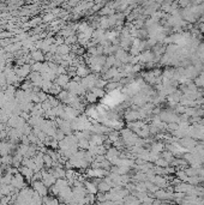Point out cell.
Masks as SVG:
<instances>
[{
    "label": "cell",
    "mask_w": 204,
    "mask_h": 205,
    "mask_svg": "<svg viewBox=\"0 0 204 205\" xmlns=\"http://www.w3.org/2000/svg\"><path fill=\"white\" fill-rule=\"evenodd\" d=\"M33 188L35 192H37L41 197L47 196V186L42 182V180L33 181Z\"/></svg>",
    "instance_id": "cell-1"
},
{
    "label": "cell",
    "mask_w": 204,
    "mask_h": 205,
    "mask_svg": "<svg viewBox=\"0 0 204 205\" xmlns=\"http://www.w3.org/2000/svg\"><path fill=\"white\" fill-rule=\"evenodd\" d=\"M11 185H12L15 188H24V178H23V175L21 174H17L12 178V181H11Z\"/></svg>",
    "instance_id": "cell-2"
},
{
    "label": "cell",
    "mask_w": 204,
    "mask_h": 205,
    "mask_svg": "<svg viewBox=\"0 0 204 205\" xmlns=\"http://www.w3.org/2000/svg\"><path fill=\"white\" fill-rule=\"evenodd\" d=\"M30 70H31V66H30V65H23V66L19 67V68H16L15 72L17 73V76H18V77L24 78V77H27L29 73H30Z\"/></svg>",
    "instance_id": "cell-3"
},
{
    "label": "cell",
    "mask_w": 204,
    "mask_h": 205,
    "mask_svg": "<svg viewBox=\"0 0 204 205\" xmlns=\"http://www.w3.org/2000/svg\"><path fill=\"white\" fill-rule=\"evenodd\" d=\"M19 172L22 173V175L24 178H27L29 181H31V178H33V175H34V171H33L31 168H29L27 166H23V167L19 168Z\"/></svg>",
    "instance_id": "cell-4"
},
{
    "label": "cell",
    "mask_w": 204,
    "mask_h": 205,
    "mask_svg": "<svg viewBox=\"0 0 204 205\" xmlns=\"http://www.w3.org/2000/svg\"><path fill=\"white\" fill-rule=\"evenodd\" d=\"M55 83H56L58 85H60L61 88H62V86H66V84L68 83V76H66V74H60L59 77L56 78Z\"/></svg>",
    "instance_id": "cell-5"
},
{
    "label": "cell",
    "mask_w": 204,
    "mask_h": 205,
    "mask_svg": "<svg viewBox=\"0 0 204 205\" xmlns=\"http://www.w3.org/2000/svg\"><path fill=\"white\" fill-rule=\"evenodd\" d=\"M31 56L35 59V61H42V60L45 59V55L42 54V52H39V50L33 52V53H31Z\"/></svg>",
    "instance_id": "cell-6"
},
{
    "label": "cell",
    "mask_w": 204,
    "mask_h": 205,
    "mask_svg": "<svg viewBox=\"0 0 204 205\" xmlns=\"http://www.w3.org/2000/svg\"><path fill=\"white\" fill-rule=\"evenodd\" d=\"M98 188H100V191H102V192H107V191H110V190H112V186H110V185L107 182V181H103V182L100 184Z\"/></svg>",
    "instance_id": "cell-7"
},
{
    "label": "cell",
    "mask_w": 204,
    "mask_h": 205,
    "mask_svg": "<svg viewBox=\"0 0 204 205\" xmlns=\"http://www.w3.org/2000/svg\"><path fill=\"white\" fill-rule=\"evenodd\" d=\"M43 162H45V165H46V167H51V166H53V159L48 155V154H46V155H43Z\"/></svg>",
    "instance_id": "cell-8"
},
{
    "label": "cell",
    "mask_w": 204,
    "mask_h": 205,
    "mask_svg": "<svg viewBox=\"0 0 204 205\" xmlns=\"http://www.w3.org/2000/svg\"><path fill=\"white\" fill-rule=\"evenodd\" d=\"M88 70H86L85 67H83V66H79L78 68H77V74L79 76V77H85V76H88Z\"/></svg>",
    "instance_id": "cell-9"
},
{
    "label": "cell",
    "mask_w": 204,
    "mask_h": 205,
    "mask_svg": "<svg viewBox=\"0 0 204 205\" xmlns=\"http://www.w3.org/2000/svg\"><path fill=\"white\" fill-rule=\"evenodd\" d=\"M85 186H86V190H88L89 193H95V192H96V186H95V184L85 182Z\"/></svg>",
    "instance_id": "cell-10"
},
{
    "label": "cell",
    "mask_w": 204,
    "mask_h": 205,
    "mask_svg": "<svg viewBox=\"0 0 204 205\" xmlns=\"http://www.w3.org/2000/svg\"><path fill=\"white\" fill-rule=\"evenodd\" d=\"M58 52H59L60 54H62V55H66L68 53V47L67 46H60L59 48H58Z\"/></svg>",
    "instance_id": "cell-11"
},
{
    "label": "cell",
    "mask_w": 204,
    "mask_h": 205,
    "mask_svg": "<svg viewBox=\"0 0 204 205\" xmlns=\"http://www.w3.org/2000/svg\"><path fill=\"white\" fill-rule=\"evenodd\" d=\"M91 91L94 92L97 97H102L103 96V91L100 89V88H91Z\"/></svg>",
    "instance_id": "cell-12"
},
{
    "label": "cell",
    "mask_w": 204,
    "mask_h": 205,
    "mask_svg": "<svg viewBox=\"0 0 204 205\" xmlns=\"http://www.w3.org/2000/svg\"><path fill=\"white\" fill-rule=\"evenodd\" d=\"M41 68H42V64H41L40 61H37L35 65L31 66V70L33 71H36V72H41Z\"/></svg>",
    "instance_id": "cell-13"
},
{
    "label": "cell",
    "mask_w": 204,
    "mask_h": 205,
    "mask_svg": "<svg viewBox=\"0 0 204 205\" xmlns=\"http://www.w3.org/2000/svg\"><path fill=\"white\" fill-rule=\"evenodd\" d=\"M96 98H97V96H96L92 91L88 95V101H89V102H95V101H96Z\"/></svg>",
    "instance_id": "cell-14"
}]
</instances>
